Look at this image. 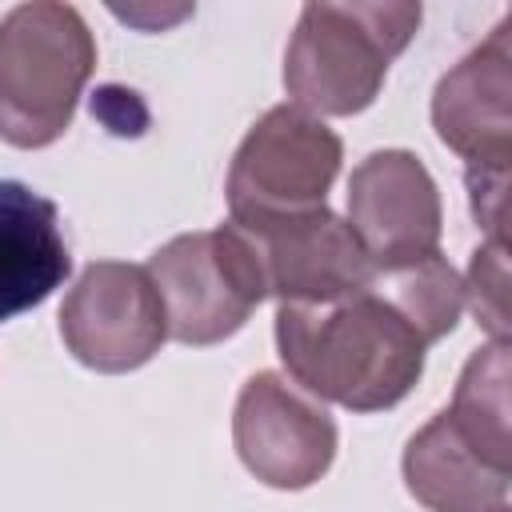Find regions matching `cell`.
I'll list each match as a JSON object with an SVG mask.
<instances>
[{
  "label": "cell",
  "instance_id": "1",
  "mask_svg": "<svg viewBox=\"0 0 512 512\" xmlns=\"http://www.w3.org/2000/svg\"><path fill=\"white\" fill-rule=\"evenodd\" d=\"M276 352L288 380L316 400L384 412L420 384L428 344L364 284L336 300H280Z\"/></svg>",
  "mask_w": 512,
  "mask_h": 512
},
{
  "label": "cell",
  "instance_id": "2",
  "mask_svg": "<svg viewBox=\"0 0 512 512\" xmlns=\"http://www.w3.org/2000/svg\"><path fill=\"white\" fill-rule=\"evenodd\" d=\"M96 72V36L68 0H24L0 20V140L56 144Z\"/></svg>",
  "mask_w": 512,
  "mask_h": 512
},
{
  "label": "cell",
  "instance_id": "3",
  "mask_svg": "<svg viewBox=\"0 0 512 512\" xmlns=\"http://www.w3.org/2000/svg\"><path fill=\"white\" fill-rule=\"evenodd\" d=\"M152 284L168 316V340L208 348L236 336L268 296L256 248L240 224L184 232L148 260Z\"/></svg>",
  "mask_w": 512,
  "mask_h": 512
},
{
  "label": "cell",
  "instance_id": "4",
  "mask_svg": "<svg viewBox=\"0 0 512 512\" xmlns=\"http://www.w3.org/2000/svg\"><path fill=\"white\" fill-rule=\"evenodd\" d=\"M340 160L344 140L324 124V116H312L300 104L268 108L228 164V220L252 224L328 204Z\"/></svg>",
  "mask_w": 512,
  "mask_h": 512
},
{
  "label": "cell",
  "instance_id": "5",
  "mask_svg": "<svg viewBox=\"0 0 512 512\" xmlns=\"http://www.w3.org/2000/svg\"><path fill=\"white\" fill-rule=\"evenodd\" d=\"M60 340L92 372L144 368L168 340V316L148 264L96 260L60 304Z\"/></svg>",
  "mask_w": 512,
  "mask_h": 512
},
{
  "label": "cell",
  "instance_id": "6",
  "mask_svg": "<svg viewBox=\"0 0 512 512\" xmlns=\"http://www.w3.org/2000/svg\"><path fill=\"white\" fill-rule=\"evenodd\" d=\"M232 444L260 484L276 492H304L328 476L340 432L328 408L296 380L256 372L236 396Z\"/></svg>",
  "mask_w": 512,
  "mask_h": 512
},
{
  "label": "cell",
  "instance_id": "7",
  "mask_svg": "<svg viewBox=\"0 0 512 512\" xmlns=\"http://www.w3.org/2000/svg\"><path fill=\"white\" fill-rule=\"evenodd\" d=\"M240 228L248 232L264 272V288L276 300H336L364 288L376 272L356 228L328 204L252 220Z\"/></svg>",
  "mask_w": 512,
  "mask_h": 512
},
{
  "label": "cell",
  "instance_id": "8",
  "mask_svg": "<svg viewBox=\"0 0 512 512\" xmlns=\"http://www.w3.org/2000/svg\"><path fill=\"white\" fill-rule=\"evenodd\" d=\"M348 224L376 268L436 252L444 204L424 160L408 148L368 152L348 176Z\"/></svg>",
  "mask_w": 512,
  "mask_h": 512
},
{
  "label": "cell",
  "instance_id": "9",
  "mask_svg": "<svg viewBox=\"0 0 512 512\" xmlns=\"http://www.w3.org/2000/svg\"><path fill=\"white\" fill-rule=\"evenodd\" d=\"M388 64V52L360 24L304 4L284 52V88L312 116H356L376 104Z\"/></svg>",
  "mask_w": 512,
  "mask_h": 512
},
{
  "label": "cell",
  "instance_id": "10",
  "mask_svg": "<svg viewBox=\"0 0 512 512\" xmlns=\"http://www.w3.org/2000/svg\"><path fill=\"white\" fill-rule=\"evenodd\" d=\"M432 128L468 168H508L512 160V48L500 20L432 92Z\"/></svg>",
  "mask_w": 512,
  "mask_h": 512
},
{
  "label": "cell",
  "instance_id": "11",
  "mask_svg": "<svg viewBox=\"0 0 512 512\" xmlns=\"http://www.w3.org/2000/svg\"><path fill=\"white\" fill-rule=\"evenodd\" d=\"M68 272L56 204L20 180H0V324L40 308Z\"/></svg>",
  "mask_w": 512,
  "mask_h": 512
},
{
  "label": "cell",
  "instance_id": "12",
  "mask_svg": "<svg viewBox=\"0 0 512 512\" xmlns=\"http://www.w3.org/2000/svg\"><path fill=\"white\" fill-rule=\"evenodd\" d=\"M404 488L436 512H492L508 504L512 472L496 468L440 408L404 448Z\"/></svg>",
  "mask_w": 512,
  "mask_h": 512
},
{
  "label": "cell",
  "instance_id": "13",
  "mask_svg": "<svg viewBox=\"0 0 512 512\" xmlns=\"http://www.w3.org/2000/svg\"><path fill=\"white\" fill-rule=\"evenodd\" d=\"M368 288L376 296H384L420 332V340L428 348L436 340H444L460 324V312H464V280L440 248L424 252V256L396 260V264H380L372 272Z\"/></svg>",
  "mask_w": 512,
  "mask_h": 512
},
{
  "label": "cell",
  "instance_id": "14",
  "mask_svg": "<svg viewBox=\"0 0 512 512\" xmlns=\"http://www.w3.org/2000/svg\"><path fill=\"white\" fill-rule=\"evenodd\" d=\"M452 424L496 464L512 472V404H508V340H488L476 348L456 380L452 404L444 408Z\"/></svg>",
  "mask_w": 512,
  "mask_h": 512
},
{
  "label": "cell",
  "instance_id": "15",
  "mask_svg": "<svg viewBox=\"0 0 512 512\" xmlns=\"http://www.w3.org/2000/svg\"><path fill=\"white\" fill-rule=\"evenodd\" d=\"M464 304L472 308L476 324L492 340H508V244L484 240L472 252L468 280H464Z\"/></svg>",
  "mask_w": 512,
  "mask_h": 512
},
{
  "label": "cell",
  "instance_id": "16",
  "mask_svg": "<svg viewBox=\"0 0 512 512\" xmlns=\"http://www.w3.org/2000/svg\"><path fill=\"white\" fill-rule=\"evenodd\" d=\"M304 4L332 8V12L348 16L352 24H360L388 52V60H396L416 40L420 20H424L420 0H304Z\"/></svg>",
  "mask_w": 512,
  "mask_h": 512
},
{
  "label": "cell",
  "instance_id": "17",
  "mask_svg": "<svg viewBox=\"0 0 512 512\" xmlns=\"http://www.w3.org/2000/svg\"><path fill=\"white\" fill-rule=\"evenodd\" d=\"M468 200H472V216L476 228H484V236L504 240V224H508V168H468Z\"/></svg>",
  "mask_w": 512,
  "mask_h": 512
},
{
  "label": "cell",
  "instance_id": "18",
  "mask_svg": "<svg viewBox=\"0 0 512 512\" xmlns=\"http://www.w3.org/2000/svg\"><path fill=\"white\" fill-rule=\"evenodd\" d=\"M104 8L132 32H172L192 20L196 0H104Z\"/></svg>",
  "mask_w": 512,
  "mask_h": 512
}]
</instances>
